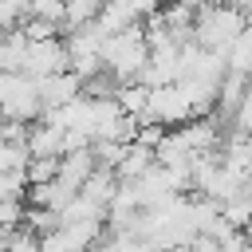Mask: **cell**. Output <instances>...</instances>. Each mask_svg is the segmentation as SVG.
Returning a JSON list of instances; mask_svg holds the SVG:
<instances>
[{
  "label": "cell",
  "instance_id": "1",
  "mask_svg": "<svg viewBox=\"0 0 252 252\" xmlns=\"http://www.w3.org/2000/svg\"><path fill=\"white\" fill-rule=\"evenodd\" d=\"M102 67L106 75L122 87V83H138L142 71L150 67V39H146V24H134L118 35H106L102 43Z\"/></svg>",
  "mask_w": 252,
  "mask_h": 252
},
{
  "label": "cell",
  "instance_id": "2",
  "mask_svg": "<svg viewBox=\"0 0 252 252\" xmlns=\"http://www.w3.org/2000/svg\"><path fill=\"white\" fill-rule=\"evenodd\" d=\"M248 28V12L236 8V4H205L197 12V24H193V39L209 51H224L240 39V32Z\"/></svg>",
  "mask_w": 252,
  "mask_h": 252
},
{
  "label": "cell",
  "instance_id": "3",
  "mask_svg": "<svg viewBox=\"0 0 252 252\" xmlns=\"http://www.w3.org/2000/svg\"><path fill=\"white\" fill-rule=\"evenodd\" d=\"M193 118H201L197 106H193V98L185 94L181 83H169V87H154V98H150V110H146L142 122H158V126L173 130V126H185Z\"/></svg>",
  "mask_w": 252,
  "mask_h": 252
},
{
  "label": "cell",
  "instance_id": "4",
  "mask_svg": "<svg viewBox=\"0 0 252 252\" xmlns=\"http://www.w3.org/2000/svg\"><path fill=\"white\" fill-rule=\"evenodd\" d=\"M71 59H67V43L63 35L59 39H28V55H24V75L32 79H47V75H59L67 71Z\"/></svg>",
  "mask_w": 252,
  "mask_h": 252
},
{
  "label": "cell",
  "instance_id": "5",
  "mask_svg": "<svg viewBox=\"0 0 252 252\" xmlns=\"http://www.w3.org/2000/svg\"><path fill=\"white\" fill-rule=\"evenodd\" d=\"M35 87H39V98H43V110H55V106H67V102H75L79 94H87V83H83V75H75L71 67H67V71H59V75H47V79H35Z\"/></svg>",
  "mask_w": 252,
  "mask_h": 252
},
{
  "label": "cell",
  "instance_id": "6",
  "mask_svg": "<svg viewBox=\"0 0 252 252\" xmlns=\"http://www.w3.org/2000/svg\"><path fill=\"white\" fill-rule=\"evenodd\" d=\"M63 138H67L63 126L39 118V122H32V130H28V154H32V158H63Z\"/></svg>",
  "mask_w": 252,
  "mask_h": 252
},
{
  "label": "cell",
  "instance_id": "7",
  "mask_svg": "<svg viewBox=\"0 0 252 252\" xmlns=\"http://www.w3.org/2000/svg\"><path fill=\"white\" fill-rule=\"evenodd\" d=\"M98 169V158H94V146L91 150H75V154H63L59 158V181L71 185V189H83Z\"/></svg>",
  "mask_w": 252,
  "mask_h": 252
},
{
  "label": "cell",
  "instance_id": "8",
  "mask_svg": "<svg viewBox=\"0 0 252 252\" xmlns=\"http://www.w3.org/2000/svg\"><path fill=\"white\" fill-rule=\"evenodd\" d=\"M158 165V150H150V146H142V142H130L126 146V158L118 161V181H138L142 173H150Z\"/></svg>",
  "mask_w": 252,
  "mask_h": 252
},
{
  "label": "cell",
  "instance_id": "9",
  "mask_svg": "<svg viewBox=\"0 0 252 252\" xmlns=\"http://www.w3.org/2000/svg\"><path fill=\"white\" fill-rule=\"evenodd\" d=\"M94 24H98L106 35H118V32H126V28H134V24H142V16H138L126 0H106Z\"/></svg>",
  "mask_w": 252,
  "mask_h": 252
},
{
  "label": "cell",
  "instance_id": "10",
  "mask_svg": "<svg viewBox=\"0 0 252 252\" xmlns=\"http://www.w3.org/2000/svg\"><path fill=\"white\" fill-rule=\"evenodd\" d=\"M114 98H118V106L130 114V118H146V110H150V98H154V87H146V83H122L118 91H114Z\"/></svg>",
  "mask_w": 252,
  "mask_h": 252
},
{
  "label": "cell",
  "instance_id": "11",
  "mask_svg": "<svg viewBox=\"0 0 252 252\" xmlns=\"http://www.w3.org/2000/svg\"><path fill=\"white\" fill-rule=\"evenodd\" d=\"M102 4H106V0H67V12H63V35H67L71 28H87V24H94L98 12H102Z\"/></svg>",
  "mask_w": 252,
  "mask_h": 252
},
{
  "label": "cell",
  "instance_id": "12",
  "mask_svg": "<svg viewBox=\"0 0 252 252\" xmlns=\"http://www.w3.org/2000/svg\"><path fill=\"white\" fill-rule=\"evenodd\" d=\"M24 173H28V185H47L59 177V158H32Z\"/></svg>",
  "mask_w": 252,
  "mask_h": 252
},
{
  "label": "cell",
  "instance_id": "13",
  "mask_svg": "<svg viewBox=\"0 0 252 252\" xmlns=\"http://www.w3.org/2000/svg\"><path fill=\"white\" fill-rule=\"evenodd\" d=\"M28 217V205L24 201H8V197H0V228H20V220Z\"/></svg>",
  "mask_w": 252,
  "mask_h": 252
},
{
  "label": "cell",
  "instance_id": "14",
  "mask_svg": "<svg viewBox=\"0 0 252 252\" xmlns=\"http://www.w3.org/2000/svg\"><path fill=\"white\" fill-rule=\"evenodd\" d=\"M248 91H252V75H248Z\"/></svg>",
  "mask_w": 252,
  "mask_h": 252
}]
</instances>
